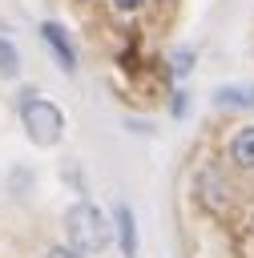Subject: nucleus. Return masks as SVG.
<instances>
[{"label":"nucleus","instance_id":"nucleus-7","mask_svg":"<svg viewBox=\"0 0 254 258\" xmlns=\"http://www.w3.org/2000/svg\"><path fill=\"white\" fill-rule=\"evenodd\" d=\"M24 73V60H20V48L12 44V36L0 32V81H16Z\"/></svg>","mask_w":254,"mask_h":258},{"label":"nucleus","instance_id":"nucleus-6","mask_svg":"<svg viewBox=\"0 0 254 258\" xmlns=\"http://www.w3.org/2000/svg\"><path fill=\"white\" fill-rule=\"evenodd\" d=\"M214 109H254V81H226L210 93Z\"/></svg>","mask_w":254,"mask_h":258},{"label":"nucleus","instance_id":"nucleus-5","mask_svg":"<svg viewBox=\"0 0 254 258\" xmlns=\"http://www.w3.org/2000/svg\"><path fill=\"white\" fill-rule=\"evenodd\" d=\"M226 161L238 173H254V125H238L226 141Z\"/></svg>","mask_w":254,"mask_h":258},{"label":"nucleus","instance_id":"nucleus-4","mask_svg":"<svg viewBox=\"0 0 254 258\" xmlns=\"http://www.w3.org/2000/svg\"><path fill=\"white\" fill-rule=\"evenodd\" d=\"M109 222H113V242H117L121 258H137V254H141V242H137V214H133V206H129L125 198L113 202Z\"/></svg>","mask_w":254,"mask_h":258},{"label":"nucleus","instance_id":"nucleus-12","mask_svg":"<svg viewBox=\"0 0 254 258\" xmlns=\"http://www.w3.org/2000/svg\"><path fill=\"white\" fill-rule=\"evenodd\" d=\"M44 258H89V254H81L77 246H69V242H60V246H52Z\"/></svg>","mask_w":254,"mask_h":258},{"label":"nucleus","instance_id":"nucleus-8","mask_svg":"<svg viewBox=\"0 0 254 258\" xmlns=\"http://www.w3.org/2000/svg\"><path fill=\"white\" fill-rule=\"evenodd\" d=\"M194 64H198V48H194V44H177V48L169 52V77H173V81H185V77L194 73Z\"/></svg>","mask_w":254,"mask_h":258},{"label":"nucleus","instance_id":"nucleus-1","mask_svg":"<svg viewBox=\"0 0 254 258\" xmlns=\"http://www.w3.org/2000/svg\"><path fill=\"white\" fill-rule=\"evenodd\" d=\"M16 113H20V129L36 149H52L65 137V113L56 101L40 97V89H20L16 93Z\"/></svg>","mask_w":254,"mask_h":258},{"label":"nucleus","instance_id":"nucleus-3","mask_svg":"<svg viewBox=\"0 0 254 258\" xmlns=\"http://www.w3.org/2000/svg\"><path fill=\"white\" fill-rule=\"evenodd\" d=\"M36 32H40V40L48 44V52H52L56 69H60V73H69V77H77L81 60H77V44H73V36L65 32V24H56V20H40V24H36Z\"/></svg>","mask_w":254,"mask_h":258},{"label":"nucleus","instance_id":"nucleus-9","mask_svg":"<svg viewBox=\"0 0 254 258\" xmlns=\"http://www.w3.org/2000/svg\"><path fill=\"white\" fill-rule=\"evenodd\" d=\"M169 117L173 121H185L189 117V93L177 85V89H169Z\"/></svg>","mask_w":254,"mask_h":258},{"label":"nucleus","instance_id":"nucleus-2","mask_svg":"<svg viewBox=\"0 0 254 258\" xmlns=\"http://www.w3.org/2000/svg\"><path fill=\"white\" fill-rule=\"evenodd\" d=\"M65 242L77 246L81 254H105L109 242H113V222L109 214L89 202V198H77L69 210H65Z\"/></svg>","mask_w":254,"mask_h":258},{"label":"nucleus","instance_id":"nucleus-10","mask_svg":"<svg viewBox=\"0 0 254 258\" xmlns=\"http://www.w3.org/2000/svg\"><path fill=\"white\" fill-rule=\"evenodd\" d=\"M145 4H149V0H109V8H113L117 16H137Z\"/></svg>","mask_w":254,"mask_h":258},{"label":"nucleus","instance_id":"nucleus-11","mask_svg":"<svg viewBox=\"0 0 254 258\" xmlns=\"http://www.w3.org/2000/svg\"><path fill=\"white\" fill-rule=\"evenodd\" d=\"M125 129L137 133V137H153V125H149L145 117H125Z\"/></svg>","mask_w":254,"mask_h":258}]
</instances>
